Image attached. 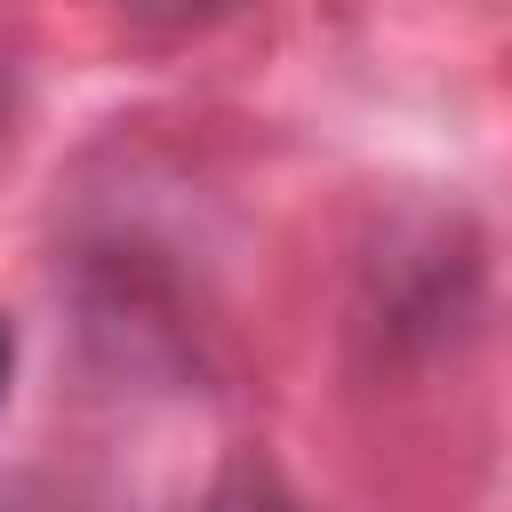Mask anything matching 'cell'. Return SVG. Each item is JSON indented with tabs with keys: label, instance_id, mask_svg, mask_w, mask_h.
I'll use <instances>...</instances> for the list:
<instances>
[{
	"label": "cell",
	"instance_id": "cell-1",
	"mask_svg": "<svg viewBox=\"0 0 512 512\" xmlns=\"http://www.w3.org/2000/svg\"><path fill=\"white\" fill-rule=\"evenodd\" d=\"M208 512H280V496H272V488H256V480H232V488H216V496H208Z\"/></svg>",
	"mask_w": 512,
	"mask_h": 512
},
{
	"label": "cell",
	"instance_id": "cell-2",
	"mask_svg": "<svg viewBox=\"0 0 512 512\" xmlns=\"http://www.w3.org/2000/svg\"><path fill=\"white\" fill-rule=\"evenodd\" d=\"M136 8H152V16H200V8H216V0H136Z\"/></svg>",
	"mask_w": 512,
	"mask_h": 512
},
{
	"label": "cell",
	"instance_id": "cell-3",
	"mask_svg": "<svg viewBox=\"0 0 512 512\" xmlns=\"http://www.w3.org/2000/svg\"><path fill=\"white\" fill-rule=\"evenodd\" d=\"M8 360H16V344H8V320H0V392H8Z\"/></svg>",
	"mask_w": 512,
	"mask_h": 512
}]
</instances>
